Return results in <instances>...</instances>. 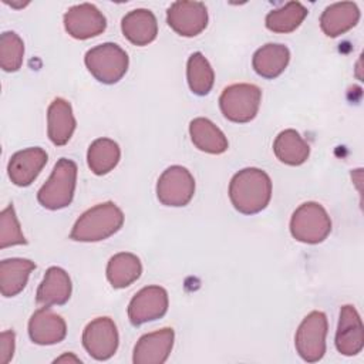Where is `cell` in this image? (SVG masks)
Segmentation results:
<instances>
[{
    "mask_svg": "<svg viewBox=\"0 0 364 364\" xmlns=\"http://www.w3.org/2000/svg\"><path fill=\"white\" fill-rule=\"evenodd\" d=\"M169 27L183 37H195L208 26V10L200 1H175L166 11Z\"/></svg>",
    "mask_w": 364,
    "mask_h": 364,
    "instance_id": "10",
    "label": "cell"
},
{
    "mask_svg": "<svg viewBox=\"0 0 364 364\" xmlns=\"http://www.w3.org/2000/svg\"><path fill=\"white\" fill-rule=\"evenodd\" d=\"M24 57V44L14 31H4L0 37V67L7 73L20 70Z\"/></svg>",
    "mask_w": 364,
    "mask_h": 364,
    "instance_id": "29",
    "label": "cell"
},
{
    "mask_svg": "<svg viewBox=\"0 0 364 364\" xmlns=\"http://www.w3.org/2000/svg\"><path fill=\"white\" fill-rule=\"evenodd\" d=\"M229 198L233 208L243 215L263 210L272 198L270 176L259 168L239 171L229 183Z\"/></svg>",
    "mask_w": 364,
    "mask_h": 364,
    "instance_id": "1",
    "label": "cell"
},
{
    "mask_svg": "<svg viewBox=\"0 0 364 364\" xmlns=\"http://www.w3.org/2000/svg\"><path fill=\"white\" fill-rule=\"evenodd\" d=\"M262 91L255 84H232L219 97V107L225 118L245 124L252 121L260 107Z\"/></svg>",
    "mask_w": 364,
    "mask_h": 364,
    "instance_id": "6",
    "label": "cell"
},
{
    "mask_svg": "<svg viewBox=\"0 0 364 364\" xmlns=\"http://www.w3.org/2000/svg\"><path fill=\"white\" fill-rule=\"evenodd\" d=\"M186 77L189 88L196 95H206L213 87L215 73L206 57L196 51L191 54L186 65Z\"/></svg>",
    "mask_w": 364,
    "mask_h": 364,
    "instance_id": "28",
    "label": "cell"
},
{
    "mask_svg": "<svg viewBox=\"0 0 364 364\" xmlns=\"http://www.w3.org/2000/svg\"><path fill=\"white\" fill-rule=\"evenodd\" d=\"M168 310V293L161 286L141 289L128 304V317L134 326L161 318Z\"/></svg>",
    "mask_w": 364,
    "mask_h": 364,
    "instance_id": "12",
    "label": "cell"
},
{
    "mask_svg": "<svg viewBox=\"0 0 364 364\" xmlns=\"http://www.w3.org/2000/svg\"><path fill=\"white\" fill-rule=\"evenodd\" d=\"M118 330L109 317H97L90 321L82 331V346L87 353L104 361L111 358L118 348Z\"/></svg>",
    "mask_w": 364,
    "mask_h": 364,
    "instance_id": "9",
    "label": "cell"
},
{
    "mask_svg": "<svg viewBox=\"0 0 364 364\" xmlns=\"http://www.w3.org/2000/svg\"><path fill=\"white\" fill-rule=\"evenodd\" d=\"M67 334L64 318L54 313L50 306L36 310L28 321V336L40 346H51L63 341Z\"/></svg>",
    "mask_w": 364,
    "mask_h": 364,
    "instance_id": "14",
    "label": "cell"
},
{
    "mask_svg": "<svg viewBox=\"0 0 364 364\" xmlns=\"http://www.w3.org/2000/svg\"><path fill=\"white\" fill-rule=\"evenodd\" d=\"M47 152L40 146L26 148L13 154L7 165L9 178L17 186L31 185L47 164Z\"/></svg>",
    "mask_w": 364,
    "mask_h": 364,
    "instance_id": "16",
    "label": "cell"
},
{
    "mask_svg": "<svg viewBox=\"0 0 364 364\" xmlns=\"http://www.w3.org/2000/svg\"><path fill=\"white\" fill-rule=\"evenodd\" d=\"M121 30L124 36L135 46H146L156 38L158 23L151 10H131L122 17Z\"/></svg>",
    "mask_w": 364,
    "mask_h": 364,
    "instance_id": "19",
    "label": "cell"
},
{
    "mask_svg": "<svg viewBox=\"0 0 364 364\" xmlns=\"http://www.w3.org/2000/svg\"><path fill=\"white\" fill-rule=\"evenodd\" d=\"M121 158L119 145L109 138L95 139L87 152V162L95 175H105L111 172Z\"/></svg>",
    "mask_w": 364,
    "mask_h": 364,
    "instance_id": "26",
    "label": "cell"
},
{
    "mask_svg": "<svg viewBox=\"0 0 364 364\" xmlns=\"http://www.w3.org/2000/svg\"><path fill=\"white\" fill-rule=\"evenodd\" d=\"M122 223L124 213L114 202L98 203L77 219L70 237L77 242H100L117 233Z\"/></svg>",
    "mask_w": 364,
    "mask_h": 364,
    "instance_id": "2",
    "label": "cell"
},
{
    "mask_svg": "<svg viewBox=\"0 0 364 364\" xmlns=\"http://www.w3.org/2000/svg\"><path fill=\"white\" fill-rule=\"evenodd\" d=\"M290 61V51L286 46L279 43H269L260 47L252 58V65L256 74L272 80L279 77Z\"/></svg>",
    "mask_w": 364,
    "mask_h": 364,
    "instance_id": "22",
    "label": "cell"
},
{
    "mask_svg": "<svg viewBox=\"0 0 364 364\" xmlns=\"http://www.w3.org/2000/svg\"><path fill=\"white\" fill-rule=\"evenodd\" d=\"M331 232V220L327 210L317 202L300 205L291 215L290 233L303 243L316 245L323 242Z\"/></svg>",
    "mask_w": 364,
    "mask_h": 364,
    "instance_id": "5",
    "label": "cell"
},
{
    "mask_svg": "<svg viewBox=\"0 0 364 364\" xmlns=\"http://www.w3.org/2000/svg\"><path fill=\"white\" fill-rule=\"evenodd\" d=\"M360 20V10L353 1L330 4L320 17V27L328 37H338L353 28Z\"/></svg>",
    "mask_w": 364,
    "mask_h": 364,
    "instance_id": "20",
    "label": "cell"
},
{
    "mask_svg": "<svg viewBox=\"0 0 364 364\" xmlns=\"http://www.w3.org/2000/svg\"><path fill=\"white\" fill-rule=\"evenodd\" d=\"M142 273L141 260L128 252L114 255L107 264V279L114 289H124L139 279Z\"/></svg>",
    "mask_w": 364,
    "mask_h": 364,
    "instance_id": "24",
    "label": "cell"
},
{
    "mask_svg": "<svg viewBox=\"0 0 364 364\" xmlns=\"http://www.w3.org/2000/svg\"><path fill=\"white\" fill-rule=\"evenodd\" d=\"M74 361V363H81V360L80 358H77L75 355H73L71 353L70 354H64V355H61V357H58V358H55L54 360V363H63V361Z\"/></svg>",
    "mask_w": 364,
    "mask_h": 364,
    "instance_id": "32",
    "label": "cell"
},
{
    "mask_svg": "<svg viewBox=\"0 0 364 364\" xmlns=\"http://www.w3.org/2000/svg\"><path fill=\"white\" fill-rule=\"evenodd\" d=\"M364 347V327L354 306L346 304L340 310L336 333V348L343 355H355Z\"/></svg>",
    "mask_w": 364,
    "mask_h": 364,
    "instance_id": "13",
    "label": "cell"
},
{
    "mask_svg": "<svg viewBox=\"0 0 364 364\" xmlns=\"http://www.w3.org/2000/svg\"><path fill=\"white\" fill-rule=\"evenodd\" d=\"M327 328V317L323 311H311L303 318L296 331L294 346L304 361L316 363L323 358Z\"/></svg>",
    "mask_w": 364,
    "mask_h": 364,
    "instance_id": "7",
    "label": "cell"
},
{
    "mask_svg": "<svg viewBox=\"0 0 364 364\" xmlns=\"http://www.w3.org/2000/svg\"><path fill=\"white\" fill-rule=\"evenodd\" d=\"M273 151L280 162L291 166L304 164L310 155L309 144L296 129L282 131L273 142Z\"/></svg>",
    "mask_w": 364,
    "mask_h": 364,
    "instance_id": "25",
    "label": "cell"
},
{
    "mask_svg": "<svg viewBox=\"0 0 364 364\" xmlns=\"http://www.w3.org/2000/svg\"><path fill=\"white\" fill-rule=\"evenodd\" d=\"M189 135L193 145L208 154H223L228 149L225 134L208 118H195L189 124Z\"/></svg>",
    "mask_w": 364,
    "mask_h": 364,
    "instance_id": "23",
    "label": "cell"
},
{
    "mask_svg": "<svg viewBox=\"0 0 364 364\" xmlns=\"http://www.w3.org/2000/svg\"><path fill=\"white\" fill-rule=\"evenodd\" d=\"M75 129L73 108L64 98H55L47 111V134L50 141L57 145H65Z\"/></svg>",
    "mask_w": 364,
    "mask_h": 364,
    "instance_id": "17",
    "label": "cell"
},
{
    "mask_svg": "<svg viewBox=\"0 0 364 364\" xmlns=\"http://www.w3.org/2000/svg\"><path fill=\"white\" fill-rule=\"evenodd\" d=\"M173 338H175V333L169 327L144 334L134 347L132 361L135 364L165 363L173 347Z\"/></svg>",
    "mask_w": 364,
    "mask_h": 364,
    "instance_id": "15",
    "label": "cell"
},
{
    "mask_svg": "<svg viewBox=\"0 0 364 364\" xmlns=\"http://www.w3.org/2000/svg\"><path fill=\"white\" fill-rule=\"evenodd\" d=\"M71 296V279L68 273L57 266L48 267L40 283L36 300L43 306H61Z\"/></svg>",
    "mask_w": 364,
    "mask_h": 364,
    "instance_id": "18",
    "label": "cell"
},
{
    "mask_svg": "<svg viewBox=\"0 0 364 364\" xmlns=\"http://www.w3.org/2000/svg\"><path fill=\"white\" fill-rule=\"evenodd\" d=\"M107 27L105 16L91 3L70 7L64 14L65 31L77 40H87L101 34Z\"/></svg>",
    "mask_w": 364,
    "mask_h": 364,
    "instance_id": "11",
    "label": "cell"
},
{
    "mask_svg": "<svg viewBox=\"0 0 364 364\" xmlns=\"http://www.w3.org/2000/svg\"><path fill=\"white\" fill-rule=\"evenodd\" d=\"M85 65L91 75L102 84L118 82L127 73L128 54L115 43H104L92 47L85 54Z\"/></svg>",
    "mask_w": 364,
    "mask_h": 364,
    "instance_id": "4",
    "label": "cell"
},
{
    "mask_svg": "<svg viewBox=\"0 0 364 364\" xmlns=\"http://www.w3.org/2000/svg\"><path fill=\"white\" fill-rule=\"evenodd\" d=\"M34 262L23 257L4 259L0 263V291L4 297H14L26 287Z\"/></svg>",
    "mask_w": 364,
    "mask_h": 364,
    "instance_id": "21",
    "label": "cell"
},
{
    "mask_svg": "<svg viewBox=\"0 0 364 364\" xmlns=\"http://www.w3.org/2000/svg\"><path fill=\"white\" fill-rule=\"evenodd\" d=\"M193 193L195 179L192 173L181 165L166 168L158 179L156 196L165 206H185L191 202Z\"/></svg>",
    "mask_w": 364,
    "mask_h": 364,
    "instance_id": "8",
    "label": "cell"
},
{
    "mask_svg": "<svg viewBox=\"0 0 364 364\" xmlns=\"http://www.w3.org/2000/svg\"><path fill=\"white\" fill-rule=\"evenodd\" d=\"M309 10L299 1H289L266 16V27L273 33H291L306 18Z\"/></svg>",
    "mask_w": 364,
    "mask_h": 364,
    "instance_id": "27",
    "label": "cell"
},
{
    "mask_svg": "<svg viewBox=\"0 0 364 364\" xmlns=\"http://www.w3.org/2000/svg\"><path fill=\"white\" fill-rule=\"evenodd\" d=\"M75 182L77 164L67 158L58 159L50 178L37 193L40 205L50 210H57L68 206L74 198Z\"/></svg>",
    "mask_w": 364,
    "mask_h": 364,
    "instance_id": "3",
    "label": "cell"
},
{
    "mask_svg": "<svg viewBox=\"0 0 364 364\" xmlns=\"http://www.w3.org/2000/svg\"><path fill=\"white\" fill-rule=\"evenodd\" d=\"M27 240L21 232L18 219L13 205H9L0 213V247H9L14 245H26Z\"/></svg>",
    "mask_w": 364,
    "mask_h": 364,
    "instance_id": "30",
    "label": "cell"
},
{
    "mask_svg": "<svg viewBox=\"0 0 364 364\" xmlns=\"http://www.w3.org/2000/svg\"><path fill=\"white\" fill-rule=\"evenodd\" d=\"M14 354V331L6 330L0 336V363L7 364Z\"/></svg>",
    "mask_w": 364,
    "mask_h": 364,
    "instance_id": "31",
    "label": "cell"
}]
</instances>
